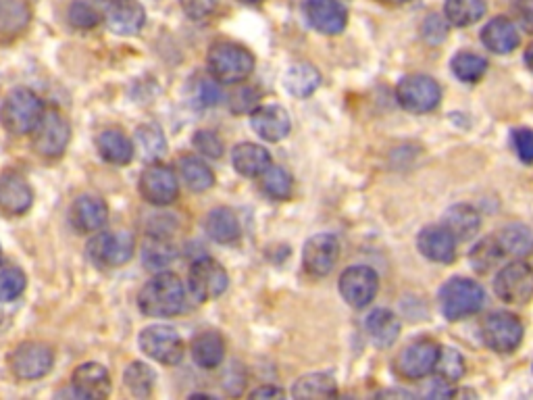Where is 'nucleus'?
Wrapping results in <instances>:
<instances>
[{
  "label": "nucleus",
  "mask_w": 533,
  "mask_h": 400,
  "mask_svg": "<svg viewBox=\"0 0 533 400\" xmlns=\"http://www.w3.org/2000/svg\"><path fill=\"white\" fill-rule=\"evenodd\" d=\"M340 257V240L334 234H315L302 250V265L315 278L332 273Z\"/></svg>",
  "instance_id": "dca6fc26"
},
{
  "label": "nucleus",
  "mask_w": 533,
  "mask_h": 400,
  "mask_svg": "<svg viewBox=\"0 0 533 400\" xmlns=\"http://www.w3.org/2000/svg\"><path fill=\"white\" fill-rule=\"evenodd\" d=\"M32 9L23 0H0V38H15L28 30Z\"/></svg>",
  "instance_id": "cd10ccee"
},
{
  "label": "nucleus",
  "mask_w": 533,
  "mask_h": 400,
  "mask_svg": "<svg viewBox=\"0 0 533 400\" xmlns=\"http://www.w3.org/2000/svg\"><path fill=\"white\" fill-rule=\"evenodd\" d=\"M304 17L313 30L325 36H338L348 23V11L340 0H304Z\"/></svg>",
  "instance_id": "f3484780"
},
{
  "label": "nucleus",
  "mask_w": 533,
  "mask_h": 400,
  "mask_svg": "<svg viewBox=\"0 0 533 400\" xmlns=\"http://www.w3.org/2000/svg\"><path fill=\"white\" fill-rule=\"evenodd\" d=\"M207 67L219 84H242L255 71V57L242 44L221 40L209 48Z\"/></svg>",
  "instance_id": "f03ea898"
},
{
  "label": "nucleus",
  "mask_w": 533,
  "mask_h": 400,
  "mask_svg": "<svg viewBox=\"0 0 533 400\" xmlns=\"http://www.w3.org/2000/svg\"><path fill=\"white\" fill-rule=\"evenodd\" d=\"M496 242H498L504 257L521 259V257H527L533 253V232L523 223L506 225V228L500 230Z\"/></svg>",
  "instance_id": "c756f323"
},
{
  "label": "nucleus",
  "mask_w": 533,
  "mask_h": 400,
  "mask_svg": "<svg viewBox=\"0 0 533 400\" xmlns=\"http://www.w3.org/2000/svg\"><path fill=\"white\" fill-rule=\"evenodd\" d=\"M138 344L146 357H150L152 361H157L161 365L182 363L184 353H186L182 336L163 323L148 325V328H144L140 332Z\"/></svg>",
  "instance_id": "423d86ee"
},
{
  "label": "nucleus",
  "mask_w": 533,
  "mask_h": 400,
  "mask_svg": "<svg viewBox=\"0 0 533 400\" xmlns=\"http://www.w3.org/2000/svg\"><path fill=\"white\" fill-rule=\"evenodd\" d=\"M180 175L192 192H207L215 184L213 169L194 155H186L180 159Z\"/></svg>",
  "instance_id": "72a5a7b5"
},
{
  "label": "nucleus",
  "mask_w": 533,
  "mask_h": 400,
  "mask_svg": "<svg viewBox=\"0 0 533 400\" xmlns=\"http://www.w3.org/2000/svg\"><path fill=\"white\" fill-rule=\"evenodd\" d=\"M34 205V190L30 182L17 171L0 173V211L19 217Z\"/></svg>",
  "instance_id": "a211bd4d"
},
{
  "label": "nucleus",
  "mask_w": 533,
  "mask_h": 400,
  "mask_svg": "<svg viewBox=\"0 0 533 400\" xmlns=\"http://www.w3.org/2000/svg\"><path fill=\"white\" fill-rule=\"evenodd\" d=\"M205 230L217 244H232L240 238V221L232 209L217 207L207 215Z\"/></svg>",
  "instance_id": "7c9ffc66"
},
{
  "label": "nucleus",
  "mask_w": 533,
  "mask_h": 400,
  "mask_svg": "<svg viewBox=\"0 0 533 400\" xmlns=\"http://www.w3.org/2000/svg\"><path fill=\"white\" fill-rule=\"evenodd\" d=\"M481 42L494 55H511L513 50L521 44V34L513 19L509 17H494L486 23V28L481 30Z\"/></svg>",
  "instance_id": "b1692460"
},
{
  "label": "nucleus",
  "mask_w": 533,
  "mask_h": 400,
  "mask_svg": "<svg viewBox=\"0 0 533 400\" xmlns=\"http://www.w3.org/2000/svg\"><path fill=\"white\" fill-rule=\"evenodd\" d=\"M340 294L352 309H365L377 296L379 278L367 265H352L340 275Z\"/></svg>",
  "instance_id": "2eb2a0df"
},
{
  "label": "nucleus",
  "mask_w": 533,
  "mask_h": 400,
  "mask_svg": "<svg viewBox=\"0 0 533 400\" xmlns=\"http://www.w3.org/2000/svg\"><path fill=\"white\" fill-rule=\"evenodd\" d=\"M292 188H294V180L284 167L269 165L261 173V190L271 200H288L292 196Z\"/></svg>",
  "instance_id": "58836bf2"
},
{
  "label": "nucleus",
  "mask_w": 533,
  "mask_h": 400,
  "mask_svg": "<svg viewBox=\"0 0 533 400\" xmlns=\"http://www.w3.org/2000/svg\"><path fill=\"white\" fill-rule=\"evenodd\" d=\"M177 257L175 246L165 238H148L142 250V261L152 271H165Z\"/></svg>",
  "instance_id": "a19ab883"
},
{
  "label": "nucleus",
  "mask_w": 533,
  "mask_h": 400,
  "mask_svg": "<svg viewBox=\"0 0 533 400\" xmlns=\"http://www.w3.org/2000/svg\"><path fill=\"white\" fill-rule=\"evenodd\" d=\"M511 142H513L517 157L523 163H533V130H529V128L513 130Z\"/></svg>",
  "instance_id": "3c124183"
},
{
  "label": "nucleus",
  "mask_w": 533,
  "mask_h": 400,
  "mask_svg": "<svg viewBox=\"0 0 533 400\" xmlns=\"http://www.w3.org/2000/svg\"><path fill=\"white\" fill-rule=\"evenodd\" d=\"M230 107L234 113H252L259 107V90L250 86L234 90V94L230 96Z\"/></svg>",
  "instance_id": "de8ad7c7"
},
{
  "label": "nucleus",
  "mask_w": 533,
  "mask_h": 400,
  "mask_svg": "<svg viewBox=\"0 0 533 400\" xmlns=\"http://www.w3.org/2000/svg\"><path fill=\"white\" fill-rule=\"evenodd\" d=\"M486 15L484 0H446L444 19L454 28H469Z\"/></svg>",
  "instance_id": "f704fd0d"
},
{
  "label": "nucleus",
  "mask_w": 533,
  "mask_h": 400,
  "mask_svg": "<svg viewBox=\"0 0 533 400\" xmlns=\"http://www.w3.org/2000/svg\"><path fill=\"white\" fill-rule=\"evenodd\" d=\"M155 382H157V373L142 361L130 363L123 373L125 388H128V392L136 398H148L152 394V388H155Z\"/></svg>",
  "instance_id": "4c0bfd02"
},
{
  "label": "nucleus",
  "mask_w": 533,
  "mask_h": 400,
  "mask_svg": "<svg viewBox=\"0 0 533 400\" xmlns=\"http://www.w3.org/2000/svg\"><path fill=\"white\" fill-rule=\"evenodd\" d=\"M103 3H113V0H103Z\"/></svg>",
  "instance_id": "bf43d9fd"
},
{
  "label": "nucleus",
  "mask_w": 533,
  "mask_h": 400,
  "mask_svg": "<svg viewBox=\"0 0 533 400\" xmlns=\"http://www.w3.org/2000/svg\"><path fill=\"white\" fill-rule=\"evenodd\" d=\"M34 134V150L46 159H59L69 146L71 125L59 109H46Z\"/></svg>",
  "instance_id": "6e6552de"
},
{
  "label": "nucleus",
  "mask_w": 533,
  "mask_h": 400,
  "mask_svg": "<svg viewBox=\"0 0 533 400\" xmlns=\"http://www.w3.org/2000/svg\"><path fill=\"white\" fill-rule=\"evenodd\" d=\"M250 125L267 142H282L292 130L288 111L279 105L257 107L250 113Z\"/></svg>",
  "instance_id": "aec40b11"
},
{
  "label": "nucleus",
  "mask_w": 533,
  "mask_h": 400,
  "mask_svg": "<svg viewBox=\"0 0 533 400\" xmlns=\"http://www.w3.org/2000/svg\"><path fill=\"white\" fill-rule=\"evenodd\" d=\"M192 359L202 369H215L225 359V340L217 332H202L192 340Z\"/></svg>",
  "instance_id": "bb28decb"
},
{
  "label": "nucleus",
  "mask_w": 533,
  "mask_h": 400,
  "mask_svg": "<svg viewBox=\"0 0 533 400\" xmlns=\"http://www.w3.org/2000/svg\"><path fill=\"white\" fill-rule=\"evenodd\" d=\"M69 215H71V223L75 225V230L92 234V232H100L107 225L109 207L100 196L84 194L75 200Z\"/></svg>",
  "instance_id": "4be33fe9"
},
{
  "label": "nucleus",
  "mask_w": 533,
  "mask_h": 400,
  "mask_svg": "<svg viewBox=\"0 0 533 400\" xmlns=\"http://www.w3.org/2000/svg\"><path fill=\"white\" fill-rule=\"evenodd\" d=\"M438 355L440 346L434 340L419 338L400 350L394 367L404 380H423L429 373H434Z\"/></svg>",
  "instance_id": "9b49d317"
},
{
  "label": "nucleus",
  "mask_w": 533,
  "mask_h": 400,
  "mask_svg": "<svg viewBox=\"0 0 533 400\" xmlns=\"http://www.w3.org/2000/svg\"><path fill=\"white\" fill-rule=\"evenodd\" d=\"M53 365H55L53 348L36 340L21 342L9 357V367L13 375L23 382L42 380L44 375H48L50 369H53Z\"/></svg>",
  "instance_id": "0eeeda50"
},
{
  "label": "nucleus",
  "mask_w": 533,
  "mask_h": 400,
  "mask_svg": "<svg viewBox=\"0 0 533 400\" xmlns=\"http://www.w3.org/2000/svg\"><path fill=\"white\" fill-rule=\"evenodd\" d=\"M448 21L440 15H429L423 25H421V34H423V40L431 42V44H438L446 38L448 34Z\"/></svg>",
  "instance_id": "603ef678"
},
{
  "label": "nucleus",
  "mask_w": 533,
  "mask_h": 400,
  "mask_svg": "<svg viewBox=\"0 0 533 400\" xmlns=\"http://www.w3.org/2000/svg\"><path fill=\"white\" fill-rule=\"evenodd\" d=\"M377 3L390 5V7H398V5H404V3H411V0H377Z\"/></svg>",
  "instance_id": "4d7b16f0"
},
{
  "label": "nucleus",
  "mask_w": 533,
  "mask_h": 400,
  "mask_svg": "<svg viewBox=\"0 0 533 400\" xmlns=\"http://www.w3.org/2000/svg\"><path fill=\"white\" fill-rule=\"evenodd\" d=\"M67 17L73 28L78 30H92L103 21V15H100L98 9L92 3H88V0H75V3H71Z\"/></svg>",
  "instance_id": "a18cd8bd"
},
{
  "label": "nucleus",
  "mask_w": 533,
  "mask_h": 400,
  "mask_svg": "<svg viewBox=\"0 0 533 400\" xmlns=\"http://www.w3.org/2000/svg\"><path fill=\"white\" fill-rule=\"evenodd\" d=\"M194 98L196 103L200 107H215L219 105L221 100V88H219V82L213 80V78H202L196 82V92H194Z\"/></svg>",
  "instance_id": "09e8293b"
},
{
  "label": "nucleus",
  "mask_w": 533,
  "mask_h": 400,
  "mask_svg": "<svg viewBox=\"0 0 533 400\" xmlns=\"http://www.w3.org/2000/svg\"><path fill=\"white\" fill-rule=\"evenodd\" d=\"M71 390L78 398L100 400L111 394V375L105 365L82 363L71 375Z\"/></svg>",
  "instance_id": "6ab92c4d"
},
{
  "label": "nucleus",
  "mask_w": 533,
  "mask_h": 400,
  "mask_svg": "<svg viewBox=\"0 0 533 400\" xmlns=\"http://www.w3.org/2000/svg\"><path fill=\"white\" fill-rule=\"evenodd\" d=\"M292 396L294 398H332V396H338V386L332 375L309 373V375H302V378L294 384Z\"/></svg>",
  "instance_id": "c9c22d12"
},
{
  "label": "nucleus",
  "mask_w": 533,
  "mask_h": 400,
  "mask_svg": "<svg viewBox=\"0 0 533 400\" xmlns=\"http://www.w3.org/2000/svg\"><path fill=\"white\" fill-rule=\"evenodd\" d=\"M227 286H230V275H227L225 267L219 261L202 257L192 263L188 273V288L200 303L219 298L227 290Z\"/></svg>",
  "instance_id": "9d476101"
},
{
  "label": "nucleus",
  "mask_w": 533,
  "mask_h": 400,
  "mask_svg": "<svg viewBox=\"0 0 533 400\" xmlns=\"http://www.w3.org/2000/svg\"><path fill=\"white\" fill-rule=\"evenodd\" d=\"M180 5L192 21H205L215 15L219 0H180Z\"/></svg>",
  "instance_id": "8fccbe9b"
},
{
  "label": "nucleus",
  "mask_w": 533,
  "mask_h": 400,
  "mask_svg": "<svg viewBox=\"0 0 533 400\" xmlns=\"http://www.w3.org/2000/svg\"><path fill=\"white\" fill-rule=\"evenodd\" d=\"M138 307L146 317H175L186 309V288L175 273L159 271L155 278H150L142 286L138 294Z\"/></svg>",
  "instance_id": "f257e3e1"
},
{
  "label": "nucleus",
  "mask_w": 533,
  "mask_h": 400,
  "mask_svg": "<svg viewBox=\"0 0 533 400\" xmlns=\"http://www.w3.org/2000/svg\"><path fill=\"white\" fill-rule=\"evenodd\" d=\"M98 155L111 165H128L134 159V142L121 130H105L96 138Z\"/></svg>",
  "instance_id": "a878e982"
},
{
  "label": "nucleus",
  "mask_w": 533,
  "mask_h": 400,
  "mask_svg": "<svg viewBox=\"0 0 533 400\" xmlns=\"http://www.w3.org/2000/svg\"><path fill=\"white\" fill-rule=\"evenodd\" d=\"M192 144L202 157H209V159H221L223 157V150H225L223 140L211 130L196 132L192 138Z\"/></svg>",
  "instance_id": "49530a36"
},
{
  "label": "nucleus",
  "mask_w": 533,
  "mask_h": 400,
  "mask_svg": "<svg viewBox=\"0 0 533 400\" xmlns=\"http://www.w3.org/2000/svg\"><path fill=\"white\" fill-rule=\"evenodd\" d=\"M136 250V240L130 232H103L88 242V255L96 265L119 267L125 265Z\"/></svg>",
  "instance_id": "ddd939ff"
},
{
  "label": "nucleus",
  "mask_w": 533,
  "mask_h": 400,
  "mask_svg": "<svg viewBox=\"0 0 533 400\" xmlns=\"http://www.w3.org/2000/svg\"><path fill=\"white\" fill-rule=\"evenodd\" d=\"M434 373H438V380H442L446 384H456L465 375L463 355L454 348H442L440 346V355H438Z\"/></svg>",
  "instance_id": "79ce46f5"
},
{
  "label": "nucleus",
  "mask_w": 533,
  "mask_h": 400,
  "mask_svg": "<svg viewBox=\"0 0 533 400\" xmlns=\"http://www.w3.org/2000/svg\"><path fill=\"white\" fill-rule=\"evenodd\" d=\"M275 396L282 398L284 390H279L275 386H261V388H257L255 392L250 394V398H275Z\"/></svg>",
  "instance_id": "5fc2aeb1"
},
{
  "label": "nucleus",
  "mask_w": 533,
  "mask_h": 400,
  "mask_svg": "<svg viewBox=\"0 0 533 400\" xmlns=\"http://www.w3.org/2000/svg\"><path fill=\"white\" fill-rule=\"evenodd\" d=\"M396 100L398 105L409 111V113H429L434 111L440 100H442V90L440 84L425 73H411L404 75V78L396 86Z\"/></svg>",
  "instance_id": "39448f33"
},
{
  "label": "nucleus",
  "mask_w": 533,
  "mask_h": 400,
  "mask_svg": "<svg viewBox=\"0 0 533 400\" xmlns=\"http://www.w3.org/2000/svg\"><path fill=\"white\" fill-rule=\"evenodd\" d=\"M232 165L244 178H261V173L271 165V155L255 142H242L234 148Z\"/></svg>",
  "instance_id": "393cba45"
},
{
  "label": "nucleus",
  "mask_w": 533,
  "mask_h": 400,
  "mask_svg": "<svg viewBox=\"0 0 533 400\" xmlns=\"http://www.w3.org/2000/svg\"><path fill=\"white\" fill-rule=\"evenodd\" d=\"M140 150V155L155 163L167 153V140L163 136V130L155 123H144L136 130V146Z\"/></svg>",
  "instance_id": "e433bc0d"
},
{
  "label": "nucleus",
  "mask_w": 533,
  "mask_h": 400,
  "mask_svg": "<svg viewBox=\"0 0 533 400\" xmlns=\"http://www.w3.org/2000/svg\"><path fill=\"white\" fill-rule=\"evenodd\" d=\"M502 250L496 242V238H486L481 240L471 253V265L473 269H477L479 273H488L500 259H502Z\"/></svg>",
  "instance_id": "c03bdc74"
},
{
  "label": "nucleus",
  "mask_w": 533,
  "mask_h": 400,
  "mask_svg": "<svg viewBox=\"0 0 533 400\" xmlns=\"http://www.w3.org/2000/svg\"><path fill=\"white\" fill-rule=\"evenodd\" d=\"M494 294L509 305H525L533 296V269L521 261L502 267L494 278Z\"/></svg>",
  "instance_id": "4468645a"
},
{
  "label": "nucleus",
  "mask_w": 533,
  "mask_h": 400,
  "mask_svg": "<svg viewBox=\"0 0 533 400\" xmlns=\"http://www.w3.org/2000/svg\"><path fill=\"white\" fill-rule=\"evenodd\" d=\"M321 84V73L309 63H294L284 75L286 90L296 98L311 96Z\"/></svg>",
  "instance_id": "473e14b6"
},
{
  "label": "nucleus",
  "mask_w": 533,
  "mask_h": 400,
  "mask_svg": "<svg viewBox=\"0 0 533 400\" xmlns=\"http://www.w3.org/2000/svg\"><path fill=\"white\" fill-rule=\"evenodd\" d=\"M365 328H367L371 340L375 342V346H379V348L392 346L400 336V321L390 309H375L367 317Z\"/></svg>",
  "instance_id": "2f4dec72"
},
{
  "label": "nucleus",
  "mask_w": 533,
  "mask_h": 400,
  "mask_svg": "<svg viewBox=\"0 0 533 400\" xmlns=\"http://www.w3.org/2000/svg\"><path fill=\"white\" fill-rule=\"evenodd\" d=\"M523 61H525V67L533 73V44L525 50V57H523Z\"/></svg>",
  "instance_id": "6e6d98bb"
},
{
  "label": "nucleus",
  "mask_w": 533,
  "mask_h": 400,
  "mask_svg": "<svg viewBox=\"0 0 533 400\" xmlns=\"http://www.w3.org/2000/svg\"><path fill=\"white\" fill-rule=\"evenodd\" d=\"M46 107L40 96L28 88H13L0 105V121L15 136L32 134Z\"/></svg>",
  "instance_id": "7ed1b4c3"
},
{
  "label": "nucleus",
  "mask_w": 533,
  "mask_h": 400,
  "mask_svg": "<svg viewBox=\"0 0 533 400\" xmlns=\"http://www.w3.org/2000/svg\"><path fill=\"white\" fill-rule=\"evenodd\" d=\"M238 3H242V5H259V3H263V0H238Z\"/></svg>",
  "instance_id": "13d9d810"
},
{
  "label": "nucleus",
  "mask_w": 533,
  "mask_h": 400,
  "mask_svg": "<svg viewBox=\"0 0 533 400\" xmlns=\"http://www.w3.org/2000/svg\"><path fill=\"white\" fill-rule=\"evenodd\" d=\"M486 305V292L475 280L450 278L440 290V309L448 321H461Z\"/></svg>",
  "instance_id": "20e7f679"
},
{
  "label": "nucleus",
  "mask_w": 533,
  "mask_h": 400,
  "mask_svg": "<svg viewBox=\"0 0 533 400\" xmlns=\"http://www.w3.org/2000/svg\"><path fill=\"white\" fill-rule=\"evenodd\" d=\"M515 13H517L521 28L527 34H533V0H517Z\"/></svg>",
  "instance_id": "864d4df0"
},
{
  "label": "nucleus",
  "mask_w": 533,
  "mask_h": 400,
  "mask_svg": "<svg viewBox=\"0 0 533 400\" xmlns=\"http://www.w3.org/2000/svg\"><path fill=\"white\" fill-rule=\"evenodd\" d=\"M442 225L456 240H469L479 232L481 217L471 205H454L444 213Z\"/></svg>",
  "instance_id": "c85d7f7f"
},
{
  "label": "nucleus",
  "mask_w": 533,
  "mask_h": 400,
  "mask_svg": "<svg viewBox=\"0 0 533 400\" xmlns=\"http://www.w3.org/2000/svg\"><path fill=\"white\" fill-rule=\"evenodd\" d=\"M456 240L444 225H427L417 238L421 255L434 263H452L456 259Z\"/></svg>",
  "instance_id": "5701e85b"
},
{
  "label": "nucleus",
  "mask_w": 533,
  "mask_h": 400,
  "mask_svg": "<svg viewBox=\"0 0 533 400\" xmlns=\"http://www.w3.org/2000/svg\"><path fill=\"white\" fill-rule=\"evenodd\" d=\"M107 28L117 36H136L146 23V11L138 0H113L105 15Z\"/></svg>",
  "instance_id": "412c9836"
},
{
  "label": "nucleus",
  "mask_w": 533,
  "mask_h": 400,
  "mask_svg": "<svg viewBox=\"0 0 533 400\" xmlns=\"http://www.w3.org/2000/svg\"><path fill=\"white\" fill-rule=\"evenodd\" d=\"M28 286V278L19 267H0V303H11Z\"/></svg>",
  "instance_id": "37998d69"
},
{
  "label": "nucleus",
  "mask_w": 533,
  "mask_h": 400,
  "mask_svg": "<svg viewBox=\"0 0 533 400\" xmlns=\"http://www.w3.org/2000/svg\"><path fill=\"white\" fill-rule=\"evenodd\" d=\"M140 194L146 203L155 207L173 205L180 196V182H177L175 171L157 161L148 165L140 175Z\"/></svg>",
  "instance_id": "f8f14e48"
},
{
  "label": "nucleus",
  "mask_w": 533,
  "mask_h": 400,
  "mask_svg": "<svg viewBox=\"0 0 533 400\" xmlns=\"http://www.w3.org/2000/svg\"><path fill=\"white\" fill-rule=\"evenodd\" d=\"M523 323L513 313H490L484 321H481V340L484 344L500 355H509L519 348L523 342Z\"/></svg>",
  "instance_id": "1a4fd4ad"
},
{
  "label": "nucleus",
  "mask_w": 533,
  "mask_h": 400,
  "mask_svg": "<svg viewBox=\"0 0 533 400\" xmlns=\"http://www.w3.org/2000/svg\"><path fill=\"white\" fill-rule=\"evenodd\" d=\"M450 67L454 78H459L465 84H477L488 71V59L475 53H459L452 57Z\"/></svg>",
  "instance_id": "ea45409f"
}]
</instances>
